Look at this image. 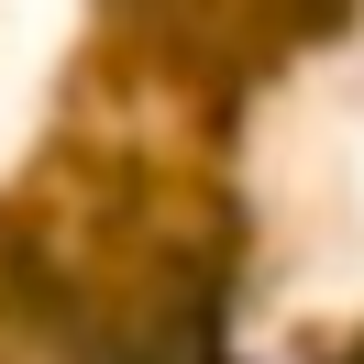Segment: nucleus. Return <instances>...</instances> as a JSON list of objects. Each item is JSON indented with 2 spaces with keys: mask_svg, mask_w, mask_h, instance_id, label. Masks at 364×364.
Returning <instances> with one entry per match:
<instances>
[{
  "mask_svg": "<svg viewBox=\"0 0 364 364\" xmlns=\"http://www.w3.org/2000/svg\"><path fill=\"white\" fill-rule=\"evenodd\" d=\"M353 0H276V33H331Z\"/></svg>",
  "mask_w": 364,
  "mask_h": 364,
  "instance_id": "obj_1",
  "label": "nucleus"
},
{
  "mask_svg": "<svg viewBox=\"0 0 364 364\" xmlns=\"http://www.w3.org/2000/svg\"><path fill=\"white\" fill-rule=\"evenodd\" d=\"M353 364H364V342H353Z\"/></svg>",
  "mask_w": 364,
  "mask_h": 364,
  "instance_id": "obj_2",
  "label": "nucleus"
}]
</instances>
